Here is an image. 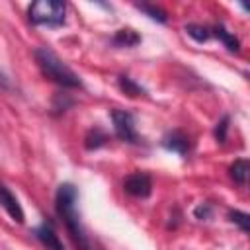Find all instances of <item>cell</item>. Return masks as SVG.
<instances>
[{
	"label": "cell",
	"mask_w": 250,
	"mask_h": 250,
	"mask_svg": "<svg viewBox=\"0 0 250 250\" xmlns=\"http://www.w3.org/2000/svg\"><path fill=\"white\" fill-rule=\"evenodd\" d=\"M76 201H78V191H76V188L72 184L59 186L57 195H55V207H57V213L62 219V223H64L70 238L76 242V246L80 250H96V244L86 234V230H84V227L80 223Z\"/></svg>",
	"instance_id": "obj_1"
},
{
	"label": "cell",
	"mask_w": 250,
	"mask_h": 250,
	"mask_svg": "<svg viewBox=\"0 0 250 250\" xmlns=\"http://www.w3.org/2000/svg\"><path fill=\"white\" fill-rule=\"evenodd\" d=\"M33 57H35V62H37L41 74L47 80H51L62 88H80V84H82L80 76L68 64H64V61H61L59 55L53 53L51 49L39 47L33 51Z\"/></svg>",
	"instance_id": "obj_2"
},
{
	"label": "cell",
	"mask_w": 250,
	"mask_h": 250,
	"mask_svg": "<svg viewBox=\"0 0 250 250\" xmlns=\"http://www.w3.org/2000/svg\"><path fill=\"white\" fill-rule=\"evenodd\" d=\"M66 4L59 0H37L27 8V18L35 25L59 27L64 23Z\"/></svg>",
	"instance_id": "obj_3"
},
{
	"label": "cell",
	"mask_w": 250,
	"mask_h": 250,
	"mask_svg": "<svg viewBox=\"0 0 250 250\" xmlns=\"http://www.w3.org/2000/svg\"><path fill=\"white\" fill-rule=\"evenodd\" d=\"M111 119H113V129L115 135L125 141V143H139V135L135 129V119L129 111L125 109H113L111 111Z\"/></svg>",
	"instance_id": "obj_4"
},
{
	"label": "cell",
	"mask_w": 250,
	"mask_h": 250,
	"mask_svg": "<svg viewBox=\"0 0 250 250\" xmlns=\"http://www.w3.org/2000/svg\"><path fill=\"white\" fill-rule=\"evenodd\" d=\"M123 189H125L129 195H133V197L145 199V197H148L150 191H152V182H150L148 174H145V172H133V174H129V176L125 178Z\"/></svg>",
	"instance_id": "obj_5"
},
{
	"label": "cell",
	"mask_w": 250,
	"mask_h": 250,
	"mask_svg": "<svg viewBox=\"0 0 250 250\" xmlns=\"http://www.w3.org/2000/svg\"><path fill=\"white\" fill-rule=\"evenodd\" d=\"M0 205L6 209V213H8L14 221H18V223L23 221V209H21L18 197H16L4 184H0Z\"/></svg>",
	"instance_id": "obj_6"
},
{
	"label": "cell",
	"mask_w": 250,
	"mask_h": 250,
	"mask_svg": "<svg viewBox=\"0 0 250 250\" xmlns=\"http://www.w3.org/2000/svg\"><path fill=\"white\" fill-rule=\"evenodd\" d=\"M33 234H35V238H37L47 250H64V246H62V242H61L59 234L55 232V229H53L49 223L39 225V227L33 230Z\"/></svg>",
	"instance_id": "obj_7"
},
{
	"label": "cell",
	"mask_w": 250,
	"mask_h": 250,
	"mask_svg": "<svg viewBox=\"0 0 250 250\" xmlns=\"http://www.w3.org/2000/svg\"><path fill=\"white\" fill-rule=\"evenodd\" d=\"M164 146H166L168 150L178 152V154H186L189 143H188V137H184L182 133L176 131V133H172V135H168V137L164 139Z\"/></svg>",
	"instance_id": "obj_8"
},
{
	"label": "cell",
	"mask_w": 250,
	"mask_h": 250,
	"mask_svg": "<svg viewBox=\"0 0 250 250\" xmlns=\"http://www.w3.org/2000/svg\"><path fill=\"white\" fill-rule=\"evenodd\" d=\"M141 41V37L137 35V31L133 29H119L115 35H113V45L117 47H135L137 43Z\"/></svg>",
	"instance_id": "obj_9"
},
{
	"label": "cell",
	"mask_w": 250,
	"mask_h": 250,
	"mask_svg": "<svg viewBox=\"0 0 250 250\" xmlns=\"http://www.w3.org/2000/svg\"><path fill=\"white\" fill-rule=\"evenodd\" d=\"M248 174H250V166H248L246 160H236V162L230 166V178H232L234 184H238V186H246Z\"/></svg>",
	"instance_id": "obj_10"
},
{
	"label": "cell",
	"mask_w": 250,
	"mask_h": 250,
	"mask_svg": "<svg viewBox=\"0 0 250 250\" xmlns=\"http://www.w3.org/2000/svg\"><path fill=\"white\" fill-rule=\"evenodd\" d=\"M211 35H215L219 41H223V45H225L229 51H238V41H236V39H234V35H232V33H229L225 27H221V25L211 27Z\"/></svg>",
	"instance_id": "obj_11"
},
{
	"label": "cell",
	"mask_w": 250,
	"mask_h": 250,
	"mask_svg": "<svg viewBox=\"0 0 250 250\" xmlns=\"http://www.w3.org/2000/svg\"><path fill=\"white\" fill-rule=\"evenodd\" d=\"M186 31H188V35L193 37L197 43H203V41H207V39L211 37V27H207V25L189 23V25H186Z\"/></svg>",
	"instance_id": "obj_12"
},
{
	"label": "cell",
	"mask_w": 250,
	"mask_h": 250,
	"mask_svg": "<svg viewBox=\"0 0 250 250\" xmlns=\"http://www.w3.org/2000/svg\"><path fill=\"white\" fill-rule=\"evenodd\" d=\"M119 88L127 94V96H131V98H135V96H143L145 94V90L137 84V82H133V78H129V76H119Z\"/></svg>",
	"instance_id": "obj_13"
},
{
	"label": "cell",
	"mask_w": 250,
	"mask_h": 250,
	"mask_svg": "<svg viewBox=\"0 0 250 250\" xmlns=\"http://www.w3.org/2000/svg\"><path fill=\"white\" fill-rule=\"evenodd\" d=\"M139 10H143L148 18H152V20H158V21H166V14L158 8V6H152V4H139L137 6Z\"/></svg>",
	"instance_id": "obj_14"
},
{
	"label": "cell",
	"mask_w": 250,
	"mask_h": 250,
	"mask_svg": "<svg viewBox=\"0 0 250 250\" xmlns=\"http://www.w3.org/2000/svg\"><path fill=\"white\" fill-rule=\"evenodd\" d=\"M105 139H107V137H105L102 131H98V129H96V131H90L88 137H86V148H90V150H92V148H98V146H102V145L105 143Z\"/></svg>",
	"instance_id": "obj_15"
},
{
	"label": "cell",
	"mask_w": 250,
	"mask_h": 250,
	"mask_svg": "<svg viewBox=\"0 0 250 250\" xmlns=\"http://www.w3.org/2000/svg\"><path fill=\"white\" fill-rule=\"evenodd\" d=\"M229 217H230V221H232V223H236V225L240 227V230H242V232H248L250 219H248V215H246V213H242V211H232Z\"/></svg>",
	"instance_id": "obj_16"
},
{
	"label": "cell",
	"mask_w": 250,
	"mask_h": 250,
	"mask_svg": "<svg viewBox=\"0 0 250 250\" xmlns=\"http://www.w3.org/2000/svg\"><path fill=\"white\" fill-rule=\"evenodd\" d=\"M229 123V117H223V121L221 123H217V131H215V135H217V139H219V143H223L225 141V137H227V125Z\"/></svg>",
	"instance_id": "obj_17"
},
{
	"label": "cell",
	"mask_w": 250,
	"mask_h": 250,
	"mask_svg": "<svg viewBox=\"0 0 250 250\" xmlns=\"http://www.w3.org/2000/svg\"><path fill=\"white\" fill-rule=\"evenodd\" d=\"M209 211H211L209 205H199V207L195 209V217H197V219H207V217H209Z\"/></svg>",
	"instance_id": "obj_18"
}]
</instances>
